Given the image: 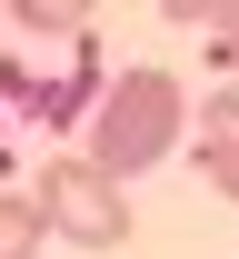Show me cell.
I'll list each match as a JSON object with an SVG mask.
<instances>
[{"label":"cell","mask_w":239,"mask_h":259,"mask_svg":"<svg viewBox=\"0 0 239 259\" xmlns=\"http://www.w3.org/2000/svg\"><path fill=\"white\" fill-rule=\"evenodd\" d=\"M170 150H189V90H179L160 60L139 70H110V90L90 100V160L130 190L139 169H160Z\"/></svg>","instance_id":"obj_1"},{"label":"cell","mask_w":239,"mask_h":259,"mask_svg":"<svg viewBox=\"0 0 239 259\" xmlns=\"http://www.w3.org/2000/svg\"><path fill=\"white\" fill-rule=\"evenodd\" d=\"M30 199H40V220H50V239H70V249H90V259L130 239V190H120L90 150L40 160V190H30Z\"/></svg>","instance_id":"obj_2"},{"label":"cell","mask_w":239,"mask_h":259,"mask_svg":"<svg viewBox=\"0 0 239 259\" xmlns=\"http://www.w3.org/2000/svg\"><path fill=\"white\" fill-rule=\"evenodd\" d=\"M189 160L219 199H239V80H219L209 100H189Z\"/></svg>","instance_id":"obj_3"},{"label":"cell","mask_w":239,"mask_h":259,"mask_svg":"<svg viewBox=\"0 0 239 259\" xmlns=\"http://www.w3.org/2000/svg\"><path fill=\"white\" fill-rule=\"evenodd\" d=\"M100 0H0V20H20L30 40H80Z\"/></svg>","instance_id":"obj_4"},{"label":"cell","mask_w":239,"mask_h":259,"mask_svg":"<svg viewBox=\"0 0 239 259\" xmlns=\"http://www.w3.org/2000/svg\"><path fill=\"white\" fill-rule=\"evenodd\" d=\"M40 239H50L40 199L30 190H0V259H40Z\"/></svg>","instance_id":"obj_5"},{"label":"cell","mask_w":239,"mask_h":259,"mask_svg":"<svg viewBox=\"0 0 239 259\" xmlns=\"http://www.w3.org/2000/svg\"><path fill=\"white\" fill-rule=\"evenodd\" d=\"M209 60H219V80H239V0H229V10H219V20H209Z\"/></svg>","instance_id":"obj_6"},{"label":"cell","mask_w":239,"mask_h":259,"mask_svg":"<svg viewBox=\"0 0 239 259\" xmlns=\"http://www.w3.org/2000/svg\"><path fill=\"white\" fill-rule=\"evenodd\" d=\"M219 10H229V0H160V20H179V30H209Z\"/></svg>","instance_id":"obj_7"}]
</instances>
